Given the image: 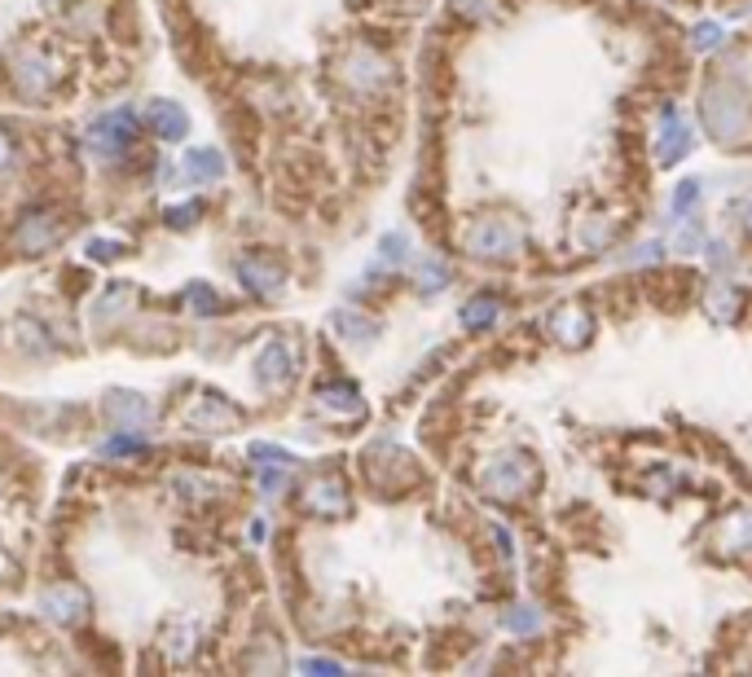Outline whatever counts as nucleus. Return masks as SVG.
<instances>
[{"instance_id":"obj_1","label":"nucleus","mask_w":752,"mask_h":677,"mask_svg":"<svg viewBox=\"0 0 752 677\" xmlns=\"http://www.w3.org/2000/svg\"><path fill=\"white\" fill-rule=\"evenodd\" d=\"M132 141H137V110H110V115H102L88 128V150L106 154V159L128 154Z\"/></svg>"},{"instance_id":"obj_2","label":"nucleus","mask_w":752,"mask_h":677,"mask_svg":"<svg viewBox=\"0 0 752 677\" xmlns=\"http://www.w3.org/2000/svg\"><path fill=\"white\" fill-rule=\"evenodd\" d=\"M62 233H66V220L58 212H27L18 233H14V247L22 255H44V251L58 247Z\"/></svg>"},{"instance_id":"obj_3","label":"nucleus","mask_w":752,"mask_h":677,"mask_svg":"<svg viewBox=\"0 0 752 677\" xmlns=\"http://www.w3.org/2000/svg\"><path fill=\"white\" fill-rule=\"evenodd\" d=\"M44 612H49L53 620H62V625H80V620L88 616V607H93V598H88L84 585L66 581V585H53V590H44Z\"/></svg>"},{"instance_id":"obj_4","label":"nucleus","mask_w":752,"mask_h":677,"mask_svg":"<svg viewBox=\"0 0 752 677\" xmlns=\"http://www.w3.org/2000/svg\"><path fill=\"white\" fill-rule=\"evenodd\" d=\"M238 277L251 286L256 295H278L282 286V264L278 260H264V255H247L238 260Z\"/></svg>"},{"instance_id":"obj_5","label":"nucleus","mask_w":752,"mask_h":677,"mask_svg":"<svg viewBox=\"0 0 752 677\" xmlns=\"http://www.w3.org/2000/svg\"><path fill=\"white\" fill-rule=\"evenodd\" d=\"M146 119H150V128L159 132L163 141H181L185 132H190V115H185L176 102H163V97L146 106Z\"/></svg>"},{"instance_id":"obj_6","label":"nucleus","mask_w":752,"mask_h":677,"mask_svg":"<svg viewBox=\"0 0 752 677\" xmlns=\"http://www.w3.org/2000/svg\"><path fill=\"white\" fill-rule=\"evenodd\" d=\"M185 176L198 181V185L220 181V176H225V159H220L216 150H190V154H185Z\"/></svg>"},{"instance_id":"obj_7","label":"nucleus","mask_w":752,"mask_h":677,"mask_svg":"<svg viewBox=\"0 0 752 677\" xmlns=\"http://www.w3.org/2000/svg\"><path fill=\"white\" fill-rule=\"evenodd\" d=\"M106 414L119 418L128 431H137V423H146V418H150V409H146V401H137V396L119 392V396H110V401H106Z\"/></svg>"},{"instance_id":"obj_8","label":"nucleus","mask_w":752,"mask_h":677,"mask_svg":"<svg viewBox=\"0 0 752 677\" xmlns=\"http://www.w3.org/2000/svg\"><path fill=\"white\" fill-rule=\"evenodd\" d=\"M291 374V357H286L282 343H269L260 357V383H282Z\"/></svg>"},{"instance_id":"obj_9","label":"nucleus","mask_w":752,"mask_h":677,"mask_svg":"<svg viewBox=\"0 0 752 677\" xmlns=\"http://www.w3.org/2000/svg\"><path fill=\"white\" fill-rule=\"evenodd\" d=\"M339 502H344V488H339V480H317L313 488H308V506L322 510V515H330V510H339Z\"/></svg>"},{"instance_id":"obj_10","label":"nucleus","mask_w":752,"mask_h":677,"mask_svg":"<svg viewBox=\"0 0 752 677\" xmlns=\"http://www.w3.org/2000/svg\"><path fill=\"white\" fill-rule=\"evenodd\" d=\"M141 449H146V445H141L137 431H132V436H115V440H106V445H102L106 458H119V453H141Z\"/></svg>"},{"instance_id":"obj_11","label":"nucleus","mask_w":752,"mask_h":677,"mask_svg":"<svg viewBox=\"0 0 752 677\" xmlns=\"http://www.w3.org/2000/svg\"><path fill=\"white\" fill-rule=\"evenodd\" d=\"M198 216H203V207H198V203H185V207H168V225H176V229H190Z\"/></svg>"},{"instance_id":"obj_12","label":"nucleus","mask_w":752,"mask_h":677,"mask_svg":"<svg viewBox=\"0 0 752 677\" xmlns=\"http://www.w3.org/2000/svg\"><path fill=\"white\" fill-rule=\"evenodd\" d=\"M88 255H93V260H119V255H124V242L93 238V242H88Z\"/></svg>"},{"instance_id":"obj_13","label":"nucleus","mask_w":752,"mask_h":677,"mask_svg":"<svg viewBox=\"0 0 752 677\" xmlns=\"http://www.w3.org/2000/svg\"><path fill=\"white\" fill-rule=\"evenodd\" d=\"M190 304L198 313H207V308H220V299L212 295V286H190Z\"/></svg>"},{"instance_id":"obj_14","label":"nucleus","mask_w":752,"mask_h":677,"mask_svg":"<svg viewBox=\"0 0 752 677\" xmlns=\"http://www.w3.org/2000/svg\"><path fill=\"white\" fill-rule=\"evenodd\" d=\"M9 159H14V141H9V132L0 128V168H5Z\"/></svg>"}]
</instances>
